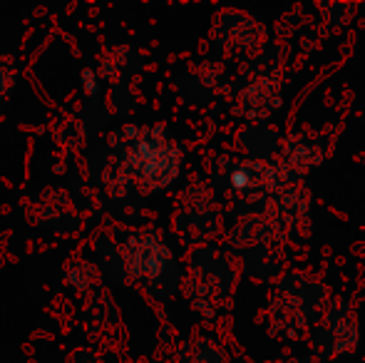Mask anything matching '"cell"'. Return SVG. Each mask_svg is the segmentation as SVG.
<instances>
[{"mask_svg":"<svg viewBox=\"0 0 365 363\" xmlns=\"http://www.w3.org/2000/svg\"><path fill=\"white\" fill-rule=\"evenodd\" d=\"M85 78H87V92H95V78H92L90 70L85 73Z\"/></svg>","mask_w":365,"mask_h":363,"instance_id":"cell-1","label":"cell"}]
</instances>
